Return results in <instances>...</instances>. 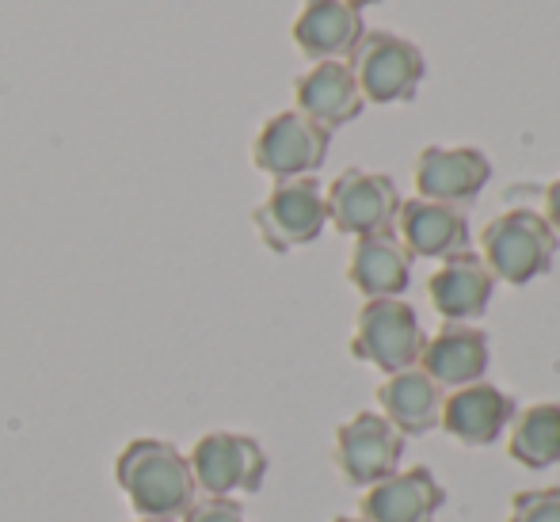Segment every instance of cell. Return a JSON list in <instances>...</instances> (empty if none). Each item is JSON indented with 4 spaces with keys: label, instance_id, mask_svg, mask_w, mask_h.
Here are the masks:
<instances>
[{
    "label": "cell",
    "instance_id": "obj_1",
    "mask_svg": "<svg viewBox=\"0 0 560 522\" xmlns=\"http://www.w3.org/2000/svg\"><path fill=\"white\" fill-rule=\"evenodd\" d=\"M115 485L138 515L179 519L195 503V477L187 454L168 439L138 434L115 457Z\"/></svg>",
    "mask_w": 560,
    "mask_h": 522
},
{
    "label": "cell",
    "instance_id": "obj_2",
    "mask_svg": "<svg viewBox=\"0 0 560 522\" xmlns=\"http://www.w3.org/2000/svg\"><path fill=\"white\" fill-rule=\"evenodd\" d=\"M480 252L492 279H503L508 287H526L530 279L546 275L557 256V233L538 210H508L492 218L480 233Z\"/></svg>",
    "mask_w": 560,
    "mask_h": 522
},
{
    "label": "cell",
    "instance_id": "obj_3",
    "mask_svg": "<svg viewBox=\"0 0 560 522\" xmlns=\"http://www.w3.org/2000/svg\"><path fill=\"white\" fill-rule=\"evenodd\" d=\"M195 492L214 496V500H233V496H252L264 488L267 454L252 434L241 431H207L195 439L191 454Z\"/></svg>",
    "mask_w": 560,
    "mask_h": 522
},
{
    "label": "cell",
    "instance_id": "obj_4",
    "mask_svg": "<svg viewBox=\"0 0 560 522\" xmlns=\"http://www.w3.org/2000/svg\"><path fill=\"white\" fill-rule=\"evenodd\" d=\"M423 344H428V336H423L412 305L400 298H370L354 321L351 355L359 362L385 370V374H397V370L420 362Z\"/></svg>",
    "mask_w": 560,
    "mask_h": 522
},
{
    "label": "cell",
    "instance_id": "obj_5",
    "mask_svg": "<svg viewBox=\"0 0 560 522\" xmlns=\"http://www.w3.org/2000/svg\"><path fill=\"white\" fill-rule=\"evenodd\" d=\"M354 84L366 104H405L423 81V54L416 43L389 31H366L351 50Z\"/></svg>",
    "mask_w": 560,
    "mask_h": 522
},
{
    "label": "cell",
    "instance_id": "obj_6",
    "mask_svg": "<svg viewBox=\"0 0 560 522\" xmlns=\"http://www.w3.org/2000/svg\"><path fill=\"white\" fill-rule=\"evenodd\" d=\"M325 221H328L325 192H320V184L313 176L282 179L252 210V225H256L259 241L271 252H279V256L317 241L325 233Z\"/></svg>",
    "mask_w": 560,
    "mask_h": 522
},
{
    "label": "cell",
    "instance_id": "obj_7",
    "mask_svg": "<svg viewBox=\"0 0 560 522\" xmlns=\"http://www.w3.org/2000/svg\"><path fill=\"white\" fill-rule=\"evenodd\" d=\"M332 134L325 126L310 123L302 111H279L264 123V130L252 141V164L282 184V179H302L325 164Z\"/></svg>",
    "mask_w": 560,
    "mask_h": 522
},
{
    "label": "cell",
    "instance_id": "obj_8",
    "mask_svg": "<svg viewBox=\"0 0 560 522\" xmlns=\"http://www.w3.org/2000/svg\"><path fill=\"white\" fill-rule=\"evenodd\" d=\"M400 454H405V434L382 413H359L336 427L332 462L343 485L351 488H370L397 473Z\"/></svg>",
    "mask_w": 560,
    "mask_h": 522
},
{
    "label": "cell",
    "instance_id": "obj_9",
    "mask_svg": "<svg viewBox=\"0 0 560 522\" xmlns=\"http://www.w3.org/2000/svg\"><path fill=\"white\" fill-rule=\"evenodd\" d=\"M328 221L347 236H374L393 233V221L400 213V192L389 176L382 172H362L347 169L332 179L325 195Z\"/></svg>",
    "mask_w": 560,
    "mask_h": 522
},
{
    "label": "cell",
    "instance_id": "obj_10",
    "mask_svg": "<svg viewBox=\"0 0 560 522\" xmlns=\"http://www.w3.org/2000/svg\"><path fill=\"white\" fill-rule=\"evenodd\" d=\"M488 179H492V164L480 149L428 146L416 156V192L428 202L462 207V202H472L485 192Z\"/></svg>",
    "mask_w": 560,
    "mask_h": 522
},
{
    "label": "cell",
    "instance_id": "obj_11",
    "mask_svg": "<svg viewBox=\"0 0 560 522\" xmlns=\"http://www.w3.org/2000/svg\"><path fill=\"white\" fill-rule=\"evenodd\" d=\"M443 503L446 488L435 480V473L428 465H412L370 485L359 508L366 522H435Z\"/></svg>",
    "mask_w": 560,
    "mask_h": 522
},
{
    "label": "cell",
    "instance_id": "obj_12",
    "mask_svg": "<svg viewBox=\"0 0 560 522\" xmlns=\"http://www.w3.org/2000/svg\"><path fill=\"white\" fill-rule=\"evenodd\" d=\"M511 419H515V401L508 393L495 385L472 382L443 401L439 427H446L450 439H457L462 446H492L508 431Z\"/></svg>",
    "mask_w": 560,
    "mask_h": 522
},
{
    "label": "cell",
    "instance_id": "obj_13",
    "mask_svg": "<svg viewBox=\"0 0 560 522\" xmlns=\"http://www.w3.org/2000/svg\"><path fill=\"white\" fill-rule=\"evenodd\" d=\"M400 241H405L408 256H423V259H450V256H465L469 252V218L457 207L446 202H428V199H412L400 202Z\"/></svg>",
    "mask_w": 560,
    "mask_h": 522
},
{
    "label": "cell",
    "instance_id": "obj_14",
    "mask_svg": "<svg viewBox=\"0 0 560 522\" xmlns=\"http://www.w3.org/2000/svg\"><path fill=\"white\" fill-rule=\"evenodd\" d=\"M294 100L298 111L310 123L325 126L328 134L354 123L362 115V107H366L359 84H354V73L343 61H317L310 73L294 81Z\"/></svg>",
    "mask_w": 560,
    "mask_h": 522
},
{
    "label": "cell",
    "instance_id": "obj_15",
    "mask_svg": "<svg viewBox=\"0 0 560 522\" xmlns=\"http://www.w3.org/2000/svg\"><path fill=\"white\" fill-rule=\"evenodd\" d=\"M362 35V15L343 0H305L294 20V43L310 61L351 58Z\"/></svg>",
    "mask_w": 560,
    "mask_h": 522
},
{
    "label": "cell",
    "instance_id": "obj_16",
    "mask_svg": "<svg viewBox=\"0 0 560 522\" xmlns=\"http://www.w3.org/2000/svg\"><path fill=\"white\" fill-rule=\"evenodd\" d=\"M420 370L435 385H472L488 370V336L472 324H443L435 336L423 344Z\"/></svg>",
    "mask_w": 560,
    "mask_h": 522
},
{
    "label": "cell",
    "instance_id": "obj_17",
    "mask_svg": "<svg viewBox=\"0 0 560 522\" xmlns=\"http://www.w3.org/2000/svg\"><path fill=\"white\" fill-rule=\"evenodd\" d=\"M495 279L485 267V259H477L472 252L465 256H450L428 282L431 305L439 310V316H446L450 324L462 321H477L480 313L492 302Z\"/></svg>",
    "mask_w": 560,
    "mask_h": 522
},
{
    "label": "cell",
    "instance_id": "obj_18",
    "mask_svg": "<svg viewBox=\"0 0 560 522\" xmlns=\"http://www.w3.org/2000/svg\"><path fill=\"white\" fill-rule=\"evenodd\" d=\"M377 405H382V416L397 427L400 434H428L439 427V413H443V385L431 382L423 370L408 367L389 374L382 385H377Z\"/></svg>",
    "mask_w": 560,
    "mask_h": 522
},
{
    "label": "cell",
    "instance_id": "obj_19",
    "mask_svg": "<svg viewBox=\"0 0 560 522\" xmlns=\"http://www.w3.org/2000/svg\"><path fill=\"white\" fill-rule=\"evenodd\" d=\"M347 279L359 294H366V302L370 298H400L412 282L405 244L393 233L359 236L351 259H347Z\"/></svg>",
    "mask_w": 560,
    "mask_h": 522
},
{
    "label": "cell",
    "instance_id": "obj_20",
    "mask_svg": "<svg viewBox=\"0 0 560 522\" xmlns=\"http://www.w3.org/2000/svg\"><path fill=\"white\" fill-rule=\"evenodd\" d=\"M508 454L523 469H549L560 462V405H530L511 419Z\"/></svg>",
    "mask_w": 560,
    "mask_h": 522
},
{
    "label": "cell",
    "instance_id": "obj_21",
    "mask_svg": "<svg viewBox=\"0 0 560 522\" xmlns=\"http://www.w3.org/2000/svg\"><path fill=\"white\" fill-rule=\"evenodd\" d=\"M508 522H560V488H523V492H515Z\"/></svg>",
    "mask_w": 560,
    "mask_h": 522
},
{
    "label": "cell",
    "instance_id": "obj_22",
    "mask_svg": "<svg viewBox=\"0 0 560 522\" xmlns=\"http://www.w3.org/2000/svg\"><path fill=\"white\" fill-rule=\"evenodd\" d=\"M179 522H248L236 500H214V496H195L191 508L179 515Z\"/></svg>",
    "mask_w": 560,
    "mask_h": 522
},
{
    "label": "cell",
    "instance_id": "obj_23",
    "mask_svg": "<svg viewBox=\"0 0 560 522\" xmlns=\"http://www.w3.org/2000/svg\"><path fill=\"white\" fill-rule=\"evenodd\" d=\"M546 221L553 225V233H560V176L546 187Z\"/></svg>",
    "mask_w": 560,
    "mask_h": 522
},
{
    "label": "cell",
    "instance_id": "obj_24",
    "mask_svg": "<svg viewBox=\"0 0 560 522\" xmlns=\"http://www.w3.org/2000/svg\"><path fill=\"white\" fill-rule=\"evenodd\" d=\"M343 4H351L354 12H359V8H370V4H377V0H343Z\"/></svg>",
    "mask_w": 560,
    "mask_h": 522
},
{
    "label": "cell",
    "instance_id": "obj_25",
    "mask_svg": "<svg viewBox=\"0 0 560 522\" xmlns=\"http://www.w3.org/2000/svg\"><path fill=\"white\" fill-rule=\"evenodd\" d=\"M130 522H179V519H156V515H138V519H130Z\"/></svg>",
    "mask_w": 560,
    "mask_h": 522
},
{
    "label": "cell",
    "instance_id": "obj_26",
    "mask_svg": "<svg viewBox=\"0 0 560 522\" xmlns=\"http://www.w3.org/2000/svg\"><path fill=\"white\" fill-rule=\"evenodd\" d=\"M332 522H366V519H351V515H339V519H332Z\"/></svg>",
    "mask_w": 560,
    "mask_h": 522
}]
</instances>
